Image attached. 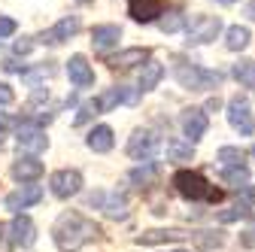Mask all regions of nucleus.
Instances as JSON below:
<instances>
[{
	"mask_svg": "<svg viewBox=\"0 0 255 252\" xmlns=\"http://www.w3.org/2000/svg\"><path fill=\"white\" fill-rule=\"evenodd\" d=\"M15 30H18V21H15V18H9V15H3V12H0V40H3V37H12Z\"/></svg>",
	"mask_w": 255,
	"mask_h": 252,
	"instance_id": "33",
	"label": "nucleus"
},
{
	"mask_svg": "<svg viewBox=\"0 0 255 252\" xmlns=\"http://www.w3.org/2000/svg\"><path fill=\"white\" fill-rule=\"evenodd\" d=\"M21 76H24V82H30V85L37 88V79H52L55 76V67H52V61H43L37 70H24Z\"/></svg>",
	"mask_w": 255,
	"mask_h": 252,
	"instance_id": "29",
	"label": "nucleus"
},
{
	"mask_svg": "<svg viewBox=\"0 0 255 252\" xmlns=\"http://www.w3.org/2000/svg\"><path fill=\"white\" fill-rule=\"evenodd\" d=\"M67 76L76 88H91L94 85V67L88 64L85 55H70L67 61Z\"/></svg>",
	"mask_w": 255,
	"mask_h": 252,
	"instance_id": "14",
	"label": "nucleus"
},
{
	"mask_svg": "<svg viewBox=\"0 0 255 252\" xmlns=\"http://www.w3.org/2000/svg\"><path fill=\"white\" fill-rule=\"evenodd\" d=\"M43 201V188L40 185H21V188H15L12 195H6V210H12V213H21V210H27V207H34V204H40Z\"/></svg>",
	"mask_w": 255,
	"mask_h": 252,
	"instance_id": "13",
	"label": "nucleus"
},
{
	"mask_svg": "<svg viewBox=\"0 0 255 252\" xmlns=\"http://www.w3.org/2000/svg\"><path fill=\"white\" fill-rule=\"evenodd\" d=\"M164 64L161 61H149V64H143V70H140V82H137V88H140V94H146V91H152V88H158V82L164 79Z\"/></svg>",
	"mask_w": 255,
	"mask_h": 252,
	"instance_id": "19",
	"label": "nucleus"
},
{
	"mask_svg": "<svg viewBox=\"0 0 255 252\" xmlns=\"http://www.w3.org/2000/svg\"><path fill=\"white\" fill-rule=\"evenodd\" d=\"M149 61H152V52H149V49L131 46V49H122L119 55L107 58V64H110V67H122V70H131V67H137V64H149Z\"/></svg>",
	"mask_w": 255,
	"mask_h": 252,
	"instance_id": "15",
	"label": "nucleus"
},
{
	"mask_svg": "<svg viewBox=\"0 0 255 252\" xmlns=\"http://www.w3.org/2000/svg\"><path fill=\"white\" fill-rule=\"evenodd\" d=\"M179 128H182V134L188 137V143H198V140L207 134V128H210V119H207V113H204L201 107H191V110H182Z\"/></svg>",
	"mask_w": 255,
	"mask_h": 252,
	"instance_id": "10",
	"label": "nucleus"
},
{
	"mask_svg": "<svg viewBox=\"0 0 255 252\" xmlns=\"http://www.w3.org/2000/svg\"><path fill=\"white\" fill-rule=\"evenodd\" d=\"M249 216H252V210H249L246 204H234L231 210H222V213H219V222H225V225H228V222H237V219H249Z\"/></svg>",
	"mask_w": 255,
	"mask_h": 252,
	"instance_id": "30",
	"label": "nucleus"
},
{
	"mask_svg": "<svg viewBox=\"0 0 255 252\" xmlns=\"http://www.w3.org/2000/svg\"><path fill=\"white\" fill-rule=\"evenodd\" d=\"M158 146H161V137H158L155 131L137 128L131 134V140H128V155L137 158V161H152V155L158 152Z\"/></svg>",
	"mask_w": 255,
	"mask_h": 252,
	"instance_id": "5",
	"label": "nucleus"
},
{
	"mask_svg": "<svg viewBox=\"0 0 255 252\" xmlns=\"http://www.w3.org/2000/svg\"><path fill=\"white\" fill-rule=\"evenodd\" d=\"M85 143H88L91 152H98V155L110 152V149L116 146V140H113V128H110V125H98V128H91L88 137H85Z\"/></svg>",
	"mask_w": 255,
	"mask_h": 252,
	"instance_id": "18",
	"label": "nucleus"
},
{
	"mask_svg": "<svg viewBox=\"0 0 255 252\" xmlns=\"http://www.w3.org/2000/svg\"><path fill=\"white\" fill-rule=\"evenodd\" d=\"M231 73H234V79H237L243 88H255V61H252V58H240Z\"/></svg>",
	"mask_w": 255,
	"mask_h": 252,
	"instance_id": "22",
	"label": "nucleus"
},
{
	"mask_svg": "<svg viewBox=\"0 0 255 252\" xmlns=\"http://www.w3.org/2000/svg\"><path fill=\"white\" fill-rule=\"evenodd\" d=\"M240 246L243 249H255V216L249 219V225L240 231Z\"/></svg>",
	"mask_w": 255,
	"mask_h": 252,
	"instance_id": "32",
	"label": "nucleus"
},
{
	"mask_svg": "<svg viewBox=\"0 0 255 252\" xmlns=\"http://www.w3.org/2000/svg\"><path fill=\"white\" fill-rule=\"evenodd\" d=\"M191 237H195L207 252H210V249H219V246H222V240H225L219 231H216V234H213V231H198V234H191Z\"/></svg>",
	"mask_w": 255,
	"mask_h": 252,
	"instance_id": "31",
	"label": "nucleus"
},
{
	"mask_svg": "<svg viewBox=\"0 0 255 252\" xmlns=\"http://www.w3.org/2000/svg\"><path fill=\"white\" fill-rule=\"evenodd\" d=\"M30 49H34V40H30V37H21V40H15V46H12L15 55H27Z\"/></svg>",
	"mask_w": 255,
	"mask_h": 252,
	"instance_id": "37",
	"label": "nucleus"
},
{
	"mask_svg": "<svg viewBox=\"0 0 255 252\" xmlns=\"http://www.w3.org/2000/svg\"><path fill=\"white\" fill-rule=\"evenodd\" d=\"M128 15L140 24H149L164 15V3L161 0H128Z\"/></svg>",
	"mask_w": 255,
	"mask_h": 252,
	"instance_id": "12",
	"label": "nucleus"
},
{
	"mask_svg": "<svg viewBox=\"0 0 255 252\" xmlns=\"http://www.w3.org/2000/svg\"><path fill=\"white\" fill-rule=\"evenodd\" d=\"M249 43H252V34H249L246 24H231L225 30V46H228V52H243Z\"/></svg>",
	"mask_w": 255,
	"mask_h": 252,
	"instance_id": "20",
	"label": "nucleus"
},
{
	"mask_svg": "<svg viewBox=\"0 0 255 252\" xmlns=\"http://www.w3.org/2000/svg\"><path fill=\"white\" fill-rule=\"evenodd\" d=\"M122 40V27L119 24H98V27H91V46L94 52H110L116 49Z\"/></svg>",
	"mask_w": 255,
	"mask_h": 252,
	"instance_id": "16",
	"label": "nucleus"
},
{
	"mask_svg": "<svg viewBox=\"0 0 255 252\" xmlns=\"http://www.w3.org/2000/svg\"><path fill=\"white\" fill-rule=\"evenodd\" d=\"M173 252H188V249H173Z\"/></svg>",
	"mask_w": 255,
	"mask_h": 252,
	"instance_id": "41",
	"label": "nucleus"
},
{
	"mask_svg": "<svg viewBox=\"0 0 255 252\" xmlns=\"http://www.w3.org/2000/svg\"><path fill=\"white\" fill-rule=\"evenodd\" d=\"M237 195H240V204L252 207V204H255V185H243V188H237Z\"/></svg>",
	"mask_w": 255,
	"mask_h": 252,
	"instance_id": "34",
	"label": "nucleus"
},
{
	"mask_svg": "<svg viewBox=\"0 0 255 252\" xmlns=\"http://www.w3.org/2000/svg\"><path fill=\"white\" fill-rule=\"evenodd\" d=\"M155 179H158V164H155V161H143V167L131 170V182H134L137 188H146V185H152Z\"/></svg>",
	"mask_w": 255,
	"mask_h": 252,
	"instance_id": "24",
	"label": "nucleus"
},
{
	"mask_svg": "<svg viewBox=\"0 0 255 252\" xmlns=\"http://www.w3.org/2000/svg\"><path fill=\"white\" fill-rule=\"evenodd\" d=\"M6 231H9V240L15 246H21V249H30V246L37 243V225L30 222L27 216H15Z\"/></svg>",
	"mask_w": 255,
	"mask_h": 252,
	"instance_id": "11",
	"label": "nucleus"
},
{
	"mask_svg": "<svg viewBox=\"0 0 255 252\" xmlns=\"http://www.w3.org/2000/svg\"><path fill=\"white\" fill-rule=\"evenodd\" d=\"M191 155H195V146L188 140H167V158L170 161H191Z\"/></svg>",
	"mask_w": 255,
	"mask_h": 252,
	"instance_id": "26",
	"label": "nucleus"
},
{
	"mask_svg": "<svg viewBox=\"0 0 255 252\" xmlns=\"http://www.w3.org/2000/svg\"><path fill=\"white\" fill-rule=\"evenodd\" d=\"M222 34V18L219 15H195L185 24V43L188 46H207Z\"/></svg>",
	"mask_w": 255,
	"mask_h": 252,
	"instance_id": "4",
	"label": "nucleus"
},
{
	"mask_svg": "<svg viewBox=\"0 0 255 252\" xmlns=\"http://www.w3.org/2000/svg\"><path fill=\"white\" fill-rule=\"evenodd\" d=\"M49 188H52V195L61 198V201H67L73 195H79V188H82V173L79 170H55L52 179H49Z\"/></svg>",
	"mask_w": 255,
	"mask_h": 252,
	"instance_id": "8",
	"label": "nucleus"
},
{
	"mask_svg": "<svg viewBox=\"0 0 255 252\" xmlns=\"http://www.w3.org/2000/svg\"><path fill=\"white\" fill-rule=\"evenodd\" d=\"M15 101V91L6 85V82H0V107H9Z\"/></svg>",
	"mask_w": 255,
	"mask_h": 252,
	"instance_id": "36",
	"label": "nucleus"
},
{
	"mask_svg": "<svg viewBox=\"0 0 255 252\" xmlns=\"http://www.w3.org/2000/svg\"><path fill=\"white\" fill-rule=\"evenodd\" d=\"M3 137H6V131H3V128H0V146H3Z\"/></svg>",
	"mask_w": 255,
	"mask_h": 252,
	"instance_id": "40",
	"label": "nucleus"
},
{
	"mask_svg": "<svg viewBox=\"0 0 255 252\" xmlns=\"http://www.w3.org/2000/svg\"><path fill=\"white\" fill-rule=\"evenodd\" d=\"M173 76L188 91H213V88L222 85V73L219 70H204L198 64H191V61H176Z\"/></svg>",
	"mask_w": 255,
	"mask_h": 252,
	"instance_id": "3",
	"label": "nucleus"
},
{
	"mask_svg": "<svg viewBox=\"0 0 255 252\" xmlns=\"http://www.w3.org/2000/svg\"><path fill=\"white\" fill-rule=\"evenodd\" d=\"M101 225L94 222V219H85L82 213L76 210H67L58 216V222L52 228V240L61 252H79L85 243H94L101 240Z\"/></svg>",
	"mask_w": 255,
	"mask_h": 252,
	"instance_id": "1",
	"label": "nucleus"
},
{
	"mask_svg": "<svg viewBox=\"0 0 255 252\" xmlns=\"http://www.w3.org/2000/svg\"><path fill=\"white\" fill-rule=\"evenodd\" d=\"M15 140H18L21 152H30V155H37V152H43L49 146V137L43 131V125H37V122H21L18 131H15Z\"/></svg>",
	"mask_w": 255,
	"mask_h": 252,
	"instance_id": "7",
	"label": "nucleus"
},
{
	"mask_svg": "<svg viewBox=\"0 0 255 252\" xmlns=\"http://www.w3.org/2000/svg\"><path fill=\"white\" fill-rule=\"evenodd\" d=\"M79 34V15H64V18H58L49 30H43L40 34V43H46V46H61V43H67L70 37H76Z\"/></svg>",
	"mask_w": 255,
	"mask_h": 252,
	"instance_id": "9",
	"label": "nucleus"
},
{
	"mask_svg": "<svg viewBox=\"0 0 255 252\" xmlns=\"http://www.w3.org/2000/svg\"><path fill=\"white\" fill-rule=\"evenodd\" d=\"M173 188L191 204H219L225 198V192L210 185L198 170H176L173 173Z\"/></svg>",
	"mask_w": 255,
	"mask_h": 252,
	"instance_id": "2",
	"label": "nucleus"
},
{
	"mask_svg": "<svg viewBox=\"0 0 255 252\" xmlns=\"http://www.w3.org/2000/svg\"><path fill=\"white\" fill-rule=\"evenodd\" d=\"M185 24H188V21H185V15H182V12H176V9L158 18V27H161L164 34H176V30H182Z\"/></svg>",
	"mask_w": 255,
	"mask_h": 252,
	"instance_id": "28",
	"label": "nucleus"
},
{
	"mask_svg": "<svg viewBox=\"0 0 255 252\" xmlns=\"http://www.w3.org/2000/svg\"><path fill=\"white\" fill-rule=\"evenodd\" d=\"M110 219H128V198L125 195H110V198H104V207H101Z\"/></svg>",
	"mask_w": 255,
	"mask_h": 252,
	"instance_id": "25",
	"label": "nucleus"
},
{
	"mask_svg": "<svg viewBox=\"0 0 255 252\" xmlns=\"http://www.w3.org/2000/svg\"><path fill=\"white\" fill-rule=\"evenodd\" d=\"M252 155H255V146H252Z\"/></svg>",
	"mask_w": 255,
	"mask_h": 252,
	"instance_id": "42",
	"label": "nucleus"
},
{
	"mask_svg": "<svg viewBox=\"0 0 255 252\" xmlns=\"http://www.w3.org/2000/svg\"><path fill=\"white\" fill-rule=\"evenodd\" d=\"M43 161L40 158H34V155H27V158H18V161H12V176L18 179V182H34V179H40L43 176Z\"/></svg>",
	"mask_w": 255,
	"mask_h": 252,
	"instance_id": "17",
	"label": "nucleus"
},
{
	"mask_svg": "<svg viewBox=\"0 0 255 252\" xmlns=\"http://www.w3.org/2000/svg\"><path fill=\"white\" fill-rule=\"evenodd\" d=\"M213 3H222V6H231V3H237V0H213Z\"/></svg>",
	"mask_w": 255,
	"mask_h": 252,
	"instance_id": "38",
	"label": "nucleus"
},
{
	"mask_svg": "<svg viewBox=\"0 0 255 252\" xmlns=\"http://www.w3.org/2000/svg\"><path fill=\"white\" fill-rule=\"evenodd\" d=\"M182 237H191V234H182V231H143L137 234V243L140 246H152V243H176Z\"/></svg>",
	"mask_w": 255,
	"mask_h": 252,
	"instance_id": "21",
	"label": "nucleus"
},
{
	"mask_svg": "<svg viewBox=\"0 0 255 252\" xmlns=\"http://www.w3.org/2000/svg\"><path fill=\"white\" fill-rule=\"evenodd\" d=\"M91 116H98V107H94V101H88L82 110H79V116H76V125H82V122H88Z\"/></svg>",
	"mask_w": 255,
	"mask_h": 252,
	"instance_id": "35",
	"label": "nucleus"
},
{
	"mask_svg": "<svg viewBox=\"0 0 255 252\" xmlns=\"http://www.w3.org/2000/svg\"><path fill=\"white\" fill-rule=\"evenodd\" d=\"M222 179L234 188H243L249 185V167H222Z\"/></svg>",
	"mask_w": 255,
	"mask_h": 252,
	"instance_id": "27",
	"label": "nucleus"
},
{
	"mask_svg": "<svg viewBox=\"0 0 255 252\" xmlns=\"http://www.w3.org/2000/svg\"><path fill=\"white\" fill-rule=\"evenodd\" d=\"M216 161H222V167H246V155L240 146H222L216 152Z\"/></svg>",
	"mask_w": 255,
	"mask_h": 252,
	"instance_id": "23",
	"label": "nucleus"
},
{
	"mask_svg": "<svg viewBox=\"0 0 255 252\" xmlns=\"http://www.w3.org/2000/svg\"><path fill=\"white\" fill-rule=\"evenodd\" d=\"M228 122H231V128L240 134V137H252L255 134V116L249 110V101L246 98H231L228 101Z\"/></svg>",
	"mask_w": 255,
	"mask_h": 252,
	"instance_id": "6",
	"label": "nucleus"
},
{
	"mask_svg": "<svg viewBox=\"0 0 255 252\" xmlns=\"http://www.w3.org/2000/svg\"><path fill=\"white\" fill-rule=\"evenodd\" d=\"M246 12H249V18H255V3H249V6H246Z\"/></svg>",
	"mask_w": 255,
	"mask_h": 252,
	"instance_id": "39",
	"label": "nucleus"
}]
</instances>
